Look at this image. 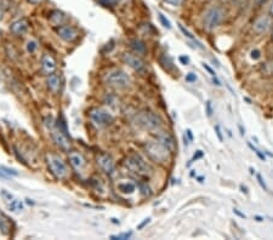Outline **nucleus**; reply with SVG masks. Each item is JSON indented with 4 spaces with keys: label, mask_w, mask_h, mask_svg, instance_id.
<instances>
[{
    "label": "nucleus",
    "mask_w": 273,
    "mask_h": 240,
    "mask_svg": "<svg viewBox=\"0 0 273 240\" xmlns=\"http://www.w3.org/2000/svg\"><path fill=\"white\" fill-rule=\"evenodd\" d=\"M42 67L43 71L46 74H53L57 69V63H56L55 58L50 55H44L42 58Z\"/></svg>",
    "instance_id": "obj_15"
},
{
    "label": "nucleus",
    "mask_w": 273,
    "mask_h": 240,
    "mask_svg": "<svg viewBox=\"0 0 273 240\" xmlns=\"http://www.w3.org/2000/svg\"><path fill=\"white\" fill-rule=\"evenodd\" d=\"M159 20H161V22H162V25L164 26V27H166V28H171V23H170V21L168 19H165V16H164L162 12H159Z\"/></svg>",
    "instance_id": "obj_26"
},
{
    "label": "nucleus",
    "mask_w": 273,
    "mask_h": 240,
    "mask_svg": "<svg viewBox=\"0 0 273 240\" xmlns=\"http://www.w3.org/2000/svg\"><path fill=\"white\" fill-rule=\"evenodd\" d=\"M11 228L12 223L11 221H10V218L0 211V231H1L5 236H7V234H10V232H11Z\"/></svg>",
    "instance_id": "obj_18"
},
{
    "label": "nucleus",
    "mask_w": 273,
    "mask_h": 240,
    "mask_svg": "<svg viewBox=\"0 0 273 240\" xmlns=\"http://www.w3.org/2000/svg\"><path fill=\"white\" fill-rule=\"evenodd\" d=\"M266 1H267V0H257V4L261 5V4H265Z\"/></svg>",
    "instance_id": "obj_44"
},
{
    "label": "nucleus",
    "mask_w": 273,
    "mask_h": 240,
    "mask_svg": "<svg viewBox=\"0 0 273 240\" xmlns=\"http://www.w3.org/2000/svg\"><path fill=\"white\" fill-rule=\"evenodd\" d=\"M157 141L161 142V143L163 144L164 147H166V148H168L170 151V153H171V152H174L175 140L172 138V136L169 135V133H159V135L157 136Z\"/></svg>",
    "instance_id": "obj_16"
},
{
    "label": "nucleus",
    "mask_w": 273,
    "mask_h": 240,
    "mask_svg": "<svg viewBox=\"0 0 273 240\" xmlns=\"http://www.w3.org/2000/svg\"><path fill=\"white\" fill-rule=\"evenodd\" d=\"M28 2H30V4H40V2H43L44 0H27Z\"/></svg>",
    "instance_id": "obj_39"
},
{
    "label": "nucleus",
    "mask_w": 273,
    "mask_h": 240,
    "mask_svg": "<svg viewBox=\"0 0 273 240\" xmlns=\"http://www.w3.org/2000/svg\"><path fill=\"white\" fill-rule=\"evenodd\" d=\"M123 60H124L125 63L128 64L129 67H131L134 71L145 72L146 69L145 63H143V61L141 60L140 57H137V56L131 55V53H125V55L123 56Z\"/></svg>",
    "instance_id": "obj_11"
},
{
    "label": "nucleus",
    "mask_w": 273,
    "mask_h": 240,
    "mask_svg": "<svg viewBox=\"0 0 273 240\" xmlns=\"http://www.w3.org/2000/svg\"><path fill=\"white\" fill-rule=\"evenodd\" d=\"M97 164L100 165V167L104 170L106 174L110 175L114 171V161H113V159L110 158L109 156H107V154H100V156L97 157Z\"/></svg>",
    "instance_id": "obj_13"
},
{
    "label": "nucleus",
    "mask_w": 273,
    "mask_h": 240,
    "mask_svg": "<svg viewBox=\"0 0 273 240\" xmlns=\"http://www.w3.org/2000/svg\"><path fill=\"white\" fill-rule=\"evenodd\" d=\"M50 21L55 27H58V26H62V23L66 21V15H64L62 11L55 10V11L51 12Z\"/></svg>",
    "instance_id": "obj_19"
},
{
    "label": "nucleus",
    "mask_w": 273,
    "mask_h": 240,
    "mask_svg": "<svg viewBox=\"0 0 273 240\" xmlns=\"http://www.w3.org/2000/svg\"><path fill=\"white\" fill-rule=\"evenodd\" d=\"M195 80H197V76H195L194 73H189L186 76V81L189 82H194Z\"/></svg>",
    "instance_id": "obj_30"
},
{
    "label": "nucleus",
    "mask_w": 273,
    "mask_h": 240,
    "mask_svg": "<svg viewBox=\"0 0 273 240\" xmlns=\"http://www.w3.org/2000/svg\"><path fill=\"white\" fill-rule=\"evenodd\" d=\"M260 57H261V53H260L259 50L251 51V58H254V60H259Z\"/></svg>",
    "instance_id": "obj_33"
},
{
    "label": "nucleus",
    "mask_w": 273,
    "mask_h": 240,
    "mask_svg": "<svg viewBox=\"0 0 273 240\" xmlns=\"http://www.w3.org/2000/svg\"><path fill=\"white\" fill-rule=\"evenodd\" d=\"M117 188L123 194H133L136 189V186L133 182H120L117 186Z\"/></svg>",
    "instance_id": "obj_20"
},
{
    "label": "nucleus",
    "mask_w": 273,
    "mask_h": 240,
    "mask_svg": "<svg viewBox=\"0 0 273 240\" xmlns=\"http://www.w3.org/2000/svg\"><path fill=\"white\" fill-rule=\"evenodd\" d=\"M207 109H208V115L211 117V114H213V109H211V102H210V101H208V102H207Z\"/></svg>",
    "instance_id": "obj_35"
},
{
    "label": "nucleus",
    "mask_w": 273,
    "mask_h": 240,
    "mask_svg": "<svg viewBox=\"0 0 273 240\" xmlns=\"http://www.w3.org/2000/svg\"><path fill=\"white\" fill-rule=\"evenodd\" d=\"M146 152L152 160L157 162H165L169 158L170 151L164 147L161 142H149L146 146Z\"/></svg>",
    "instance_id": "obj_4"
},
{
    "label": "nucleus",
    "mask_w": 273,
    "mask_h": 240,
    "mask_svg": "<svg viewBox=\"0 0 273 240\" xmlns=\"http://www.w3.org/2000/svg\"><path fill=\"white\" fill-rule=\"evenodd\" d=\"M17 175H19V172L16 170L6 166H0V177H2V179H9V177L17 176Z\"/></svg>",
    "instance_id": "obj_23"
},
{
    "label": "nucleus",
    "mask_w": 273,
    "mask_h": 240,
    "mask_svg": "<svg viewBox=\"0 0 273 240\" xmlns=\"http://www.w3.org/2000/svg\"><path fill=\"white\" fill-rule=\"evenodd\" d=\"M215 131H216V135H218V140L222 141L223 138H222V133H221V129H220V126L216 125V126H215Z\"/></svg>",
    "instance_id": "obj_34"
},
{
    "label": "nucleus",
    "mask_w": 273,
    "mask_h": 240,
    "mask_svg": "<svg viewBox=\"0 0 273 240\" xmlns=\"http://www.w3.org/2000/svg\"><path fill=\"white\" fill-rule=\"evenodd\" d=\"M0 37H1V32H0Z\"/></svg>",
    "instance_id": "obj_45"
},
{
    "label": "nucleus",
    "mask_w": 273,
    "mask_h": 240,
    "mask_svg": "<svg viewBox=\"0 0 273 240\" xmlns=\"http://www.w3.org/2000/svg\"><path fill=\"white\" fill-rule=\"evenodd\" d=\"M179 28H180V30H181V32H182V33H184V34H185V37H187V38H189V39H191V40L195 41V38H194V37H193V35H192V34H191V33L189 32V30H187V29H186V28H185V27H184V26L179 25Z\"/></svg>",
    "instance_id": "obj_27"
},
{
    "label": "nucleus",
    "mask_w": 273,
    "mask_h": 240,
    "mask_svg": "<svg viewBox=\"0 0 273 240\" xmlns=\"http://www.w3.org/2000/svg\"><path fill=\"white\" fill-rule=\"evenodd\" d=\"M130 48L133 49L134 53H136L137 55H145L146 53V45L141 40H131L130 41Z\"/></svg>",
    "instance_id": "obj_21"
},
{
    "label": "nucleus",
    "mask_w": 273,
    "mask_h": 240,
    "mask_svg": "<svg viewBox=\"0 0 273 240\" xmlns=\"http://www.w3.org/2000/svg\"><path fill=\"white\" fill-rule=\"evenodd\" d=\"M90 119H91L95 125L102 128V126H107L109 124H112L114 118L107 110L101 109V108H95V109H92L90 112Z\"/></svg>",
    "instance_id": "obj_8"
},
{
    "label": "nucleus",
    "mask_w": 273,
    "mask_h": 240,
    "mask_svg": "<svg viewBox=\"0 0 273 240\" xmlns=\"http://www.w3.org/2000/svg\"><path fill=\"white\" fill-rule=\"evenodd\" d=\"M131 236H133V233H131V232H129V233H123V234H118V236H112L110 238H112V239H129Z\"/></svg>",
    "instance_id": "obj_28"
},
{
    "label": "nucleus",
    "mask_w": 273,
    "mask_h": 240,
    "mask_svg": "<svg viewBox=\"0 0 273 240\" xmlns=\"http://www.w3.org/2000/svg\"><path fill=\"white\" fill-rule=\"evenodd\" d=\"M257 181H259V183H260V186H261L262 188H264L265 190H269V188H267V186H266V183L264 182V179H262V176L261 175H257Z\"/></svg>",
    "instance_id": "obj_31"
},
{
    "label": "nucleus",
    "mask_w": 273,
    "mask_h": 240,
    "mask_svg": "<svg viewBox=\"0 0 273 240\" xmlns=\"http://www.w3.org/2000/svg\"><path fill=\"white\" fill-rule=\"evenodd\" d=\"M149 221H151V218H146V221H143L142 223H141L140 226H138V228H142V227H143V226H146V224H147Z\"/></svg>",
    "instance_id": "obj_40"
},
{
    "label": "nucleus",
    "mask_w": 273,
    "mask_h": 240,
    "mask_svg": "<svg viewBox=\"0 0 273 240\" xmlns=\"http://www.w3.org/2000/svg\"><path fill=\"white\" fill-rule=\"evenodd\" d=\"M122 0H99V2L104 6H115L118 5Z\"/></svg>",
    "instance_id": "obj_24"
},
{
    "label": "nucleus",
    "mask_w": 273,
    "mask_h": 240,
    "mask_svg": "<svg viewBox=\"0 0 273 240\" xmlns=\"http://www.w3.org/2000/svg\"><path fill=\"white\" fill-rule=\"evenodd\" d=\"M270 15H271V16H273V0H272V2H271V6H270Z\"/></svg>",
    "instance_id": "obj_43"
},
{
    "label": "nucleus",
    "mask_w": 273,
    "mask_h": 240,
    "mask_svg": "<svg viewBox=\"0 0 273 240\" xmlns=\"http://www.w3.org/2000/svg\"><path fill=\"white\" fill-rule=\"evenodd\" d=\"M37 49H38L37 41H34V40L28 41V43H27V50H28V53H35V50H37Z\"/></svg>",
    "instance_id": "obj_25"
},
{
    "label": "nucleus",
    "mask_w": 273,
    "mask_h": 240,
    "mask_svg": "<svg viewBox=\"0 0 273 240\" xmlns=\"http://www.w3.org/2000/svg\"><path fill=\"white\" fill-rule=\"evenodd\" d=\"M125 167L138 176H147L151 174V167L138 154H131L124 161Z\"/></svg>",
    "instance_id": "obj_1"
},
{
    "label": "nucleus",
    "mask_w": 273,
    "mask_h": 240,
    "mask_svg": "<svg viewBox=\"0 0 273 240\" xmlns=\"http://www.w3.org/2000/svg\"><path fill=\"white\" fill-rule=\"evenodd\" d=\"M49 128H50L51 136H53L56 144L64 152L69 151V148H71V142H69L67 131L64 130L63 128H61V126L58 125V123H54V121H51Z\"/></svg>",
    "instance_id": "obj_5"
},
{
    "label": "nucleus",
    "mask_w": 273,
    "mask_h": 240,
    "mask_svg": "<svg viewBox=\"0 0 273 240\" xmlns=\"http://www.w3.org/2000/svg\"><path fill=\"white\" fill-rule=\"evenodd\" d=\"M136 120H137V124L141 128L151 131L159 130L162 128V124H163L161 117L152 112H141L136 118Z\"/></svg>",
    "instance_id": "obj_3"
},
{
    "label": "nucleus",
    "mask_w": 273,
    "mask_h": 240,
    "mask_svg": "<svg viewBox=\"0 0 273 240\" xmlns=\"http://www.w3.org/2000/svg\"><path fill=\"white\" fill-rule=\"evenodd\" d=\"M28 28H29V23L26 19H21V20H17L10 26V30L14 35L16 37H20V35H23L27 33Z\"/></svg>",
    "instance_id": "obj_12"
},
{
    "label": "nucleus",
    "mask_w": 273,
    "mask_h": 240,
    "mask_svg": "<svg viewBox=\"0 0 273 240\" xmlns=\"http://www.w3.org/2000/svg\"><path fill=\"white\" fill-rule=\"evenodd\" d=\"M68 160H69V162H71L72 167L76 169L77 171H82V170L84 169L85 164H86L84 157L82 156V154L76 153V152H72V153H69Z\"/></svg>",
    "instance_id": "obj_14"
},
{
    "label": "nucleus",
    "mask_w": 273,
    "mask_h": 240,
    "mask_svg": "<svg viewBox=\"0 0 273 240\" xmlns=\"http://www.w3.org/2000/svg\"><path fill=\"white\" fill-rule=\"evenodd\" d=\"M165 2H168L169 5H172V6H180L184 2V0H165Z\"/></svg>",
    "instance_id": "obj_29"
},
{
    "label": "nucleus",
    "mask_w": 273,
    "mask_h": 240,
    "mask_svg": "<svg viewBox=\"0 0 273 240\" xmlns=\"http://www.w3.org/2000/svg\"><path fill=\"white\" fill-rule=\"evenodd\" d=\"M4 12H5V9L2 5H0V21L2 20V17H4Z\"/></svg>",
    "instance_id": "obj_37"
},
{
    "label": "nucleus",
    "mask_w": 273,
    "mask_h": 240,
    "mask_svg": "<svg viewBox=\"0 0 273 240\" xmlns=\"http://www.w3.org/2000/svg\"><path fill=\"white\" fill-rule=\"evenodd\" d=\"M46 84H48L49 90L54 94H57L58 89H60V78H58L57 74L53 73L49 76L48 80H46Z\"/></svg>",
    "instance_id": "obj_17"
},
{
    "label": "nucleus",
    "mask_w": 273,
    "mask_h": 240,
    "mask_svg": "<svg viewBox=\"0 0 273 240\" xmlns=\"http://www.w3.org/2000/svg\"><path fill=\"white\" fill-rule=\"evenodd\" d=\"M46 160H48V164L51 172H53L57 179H64V177L67 176V174H68V167H67L66 162H64L62 159L58 158L57 156H54V154H49V156L46 157Z\"/></svg>",
    "instance_id": "obj_7"
},
{
    "label": "nucleus",
    "mask_w": 273,
    "mask_h": 240,
    "mask_svg": "<svg viewBox=\"0 0 273 240\" xmlns=\"http://www.w3.org/2000/svg\"><path fill=\"white\" fill-rule=\"evenodd\" d=\"M270 28H271V17L266 16V15H262V16L257 17V19L255 20L254 25H252V29H254V32H256L257 34L266 33Z\"/></svg>",
    "instance_id": "obj_10"
},
{
    "label": "nucleus",
    "mask_w": 273,
    "mask_h": 240,
    "mask_svg": "<svg viewBox=\"0 0 273 240\" xmlns=\"http://www.w3.org/2000/svg\"><path fill=\"white\" fill-rule=\"evenodd\" d=\"M106 82L110 86L118 87V89H125L130 85V77L123 71H113L106 76Z\"/></svg>",
    "instance_id": "obj_6"
},
{
    "label": "nucleus",
    "mask_w": 273,
    "mask_h": 240,
    "mask_svg": "<svg viewBox=\"0 0 273 240\" xmlns=\"http://www.w3.org/2000/svg\"><path fill=\"white\" fill-rule=\"evenodd\" d=\"M249 147H250V148L252 149V151H254V152H255V153H256V154H257V157H259V158H260V159H261V160H265V156H264V154H262V153H261V152H260V151H259V149L254 148V146H251V144H250V143H249Z\"/></svg>",
    "instance_id": "obj_32"
},
{
    "label": "nucleus",
    "mask_w": 273,
    "mask_h": 240,
    "mask_svg": "<svg viewBox=\"0 0 273 240\" xmlns=\"http://www.w3.org/2000/svg\"><path fill=\"white\" fill-rule=\"evenodd\" d=\"M203 67H204V68H205V69H207V71H208V72H209V73L211 74V76H215V73H214V71H213V69H211V68H210V67H209V66H208V64H205V63H204V64H203Z\"/></svg>",
    "instance_id": "obj_36"
},
{
    "label": "nucleus",
    "mask_w": 273,
    "mask_h": 240,
    "mask_svg": "<svg viewBox=\"0 0 273 240\" xmlns=\"http://www.w3.org/2000/svg\"><path fill=\"white\" fill-rule=\"evenodd\" d=\"M7 206H9V210L12 211V213H20V211L23 210L22 201L19 199H15V198L9 201Z\"/></svg>",
    "instance_id": "obj_22"
},
{
    "label": "nucleus",
    "mask_w": 273,
    "mask_h": 240,
    "mask_svg": "<svg viewBox=\"0 0 273 240\" xmlns=\"http://www.w3.org/2000/svg\"><path fill=\"white\" fill-rule=\"evenodd\" d=\"M200 157H203V152H202V151H198L197 156H194V157H193V159H194V160H197L198 158H200Z\"/></svg>",
    "instance_id": "obj_41"
},
{
    "label": "nucleus",
    "mask_w": 273,
    "mask_h": 240,
    "mask_svg": "<svg viewBox=\"0 0 273 240\" xmlns=\"http://www.w3.org/2000/svg\"><path fill=\"white\" fill-rule=\"evenodd\" d=\"M180 61H181L184 64H187V63H189L190 60H189V57H185V56H181V57H180Z\"/></svg>",
    "instance_id": "obj_38"
},
{
    "label": "nucleus",
    "mask_w": 273,
    "mask_h": 240,
    "mask_svg": "<svg viewBox=\"0 0 273 240\" xmlns=\"http://www.w3.org/2000/svg\"><path fill=\"white\" fill-rule=\"evenodd\" d=\"M233 211H234V213H237V215H238V216H241V217H246V215H244V213H239V211H238V210H237V209H234V210H233Z\"/></svg>",
    "instance_id": "obj_42"
},
{
    "label": "nucleus",
    "mask_w": 273,
    "mask_h": 240,
    "mask_svg": "<svg viewBox=\"0 0 273 240\" xmlns=\"http://www.w3.org/2000/svg\"><path fill=\"white\" fill-rule=\"evenodd\" d=\"M225 19V12L222 9L218 6L210 7L209 10H207V12L204 14V19H203V23H204V27L207 29L213 30L215 28H218L221 23L223 22Z\"/></svg>",
    "instance_id": "obj_2"
},
{
    "label": "nucleus",
    "mask_w": 273,
    "mask_h": 240,
    "mask_svg": "<svg viewBox=\"0 0 273 240\" xmlns=\"http://www.w3.org/2000/svg\"><path fill=\"white\" fill-rule=\"evenodd\" d=\"M56 32L57 34L60 35L61 39H63L64 41H68V43H72L78 38V30L76 28L71 27V26H58L56 28Z\"/></svg>",
    "instance_id": "obj_9"
}]
</instances>
